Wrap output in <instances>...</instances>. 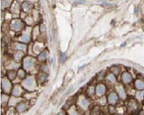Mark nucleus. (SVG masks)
<instances>
[{"label":"nucleus","instance_id":"1","mask_svg":"<svg viewBox=\"0 0 144 115\" xmlns=\"http://www.w3.org/2000/svg\"><path fill=\"white\" fill-rule=\"evenodd\" d=\"M22 85L28 91H33L36 88V80H35V78L34 76H27L22 82Z\"/></svg>","mask_w":144,"mask_h":115},{"label":"nucleus","instance_id":"2","mask_svg":"<svg viewBox=\"0 0 144 115\" xmlns=\"http://www.w3.org/2000/svg\"><path fill=\"white\" fill-rule=\"evenodd\" d=\"M1 87L3 90V93H9L12 92V83L10 82V80L8 78H3L2 79V82H1Z\"/></svg>","mask_w":144,"mask_h":115},{"label":"nucleus","instance_id":"3","mask_svg":"<svg viewBox=\"0 0 144 115\" xmlns=\"http://www.w3.org/2000/svg\"><path fill=\"white\" fill-rule=\"evenodd\" d=\"M35 66V60L32 57H26L23 60V68L26 69L27 71L32 70L33 67Z\"/></svg>","mask_w":144,"mask_h":115},{"label":"nucleus","instance_id":"4","mask_svg":"<svg viewBox=\"0 0 144 115\" xmlns=\"http://www.w3.org/2000/svg\"><path fill=\"white\" fill-rule=\"evenodd\" d=\"M106 85L104 83H98L95 86V94L97 96H103L106 93Z\"/></svg>","mask_w":144,"mask_h":115},{"label":"nucleus","instance_id":"5","mask_svg":"<svg viewBox=\"0 0 144 115\" xmlns=\"http://www.w3.org/2000/svg\"><path fill=\"white\" fill-rule=\"evenodd\" d=\"M23 27H24L23 22H22L20 19H15V20L12 21L10 28H11V30H13V31H20Z\"/></svg>","mask_w":144,"mask_h":115},{"label":"nucleus","instance_id":"6","mask_svg":"<svg viewBox=\"0 0 144 115\" xmlns=\"http://www.w3.org/2000/svg\"><path fill=\"white\" fill-rule=\"evenodd\" d=\"M28 108V102L25 101H21L16 105V111L17 113H23L24 111H26Z\"/></svg>","mask_w":144,"mask_h":115},{"label":"nucleus","instance_id":"7","mask_svg":"<svg viewBox=\"0 0 144 115\" xmlns=\"http://www.w3.org/2000/svg\"><path fill=\"white\" fill-rule=\"evenodd\" d=\"M12 95L15 96V97H19L23 94V87L21 85H15L12 89Z\"/></svg>","mask_w":144,"mask_h":115},{"label":"nucleus","instance_id":"8","mask_svg":"<svg viewBox=\"0 0 144 115\" xmlns=\"http://www.w3.org/2000/svg\"><path fill=\"white\" fill-rule=\"evenodd\" d=\"M118 100V94L116 92H112L110 93L109 97H108V102L111 104V105H114Z\"/></svg>","mask_w":144,"mask_h":115},{"label":"nucleus","instance_id":"9","mask_svg":"<svg viewBox=\"0 0 144 115\" xmlns=\"http://www.w3.org/2000/svg\"><path fill=\"white\" fill-rule=\"evenodd\" d=\"M78 105L80 106L82 109H87L88 106H89V101L84 96H80V98L78 99Z\"/></svg>","mask_w":144,"mask_h":115},{"label":"nucleus","instance_id":"10","mask_svg":"<svg viewBox=\"0 0 144 115\" xmlns=\"http://www.w3.org/2000/svg\"><path fill=\"white\" fill-rule=\"evenodd\" d=\"M116 92H117L118 96H119L121 99L126 98V93H125V90H124V88H123V86H122V85H118V86H116Z\"/></svg>","mask_w":144,"mask_h":115},{"label":"nucleus","instance_id":"11","mask_svg":"<svg viewBox=\"0 0 144 115\" xmlns=\"http://www.w3.org/2000/svg\"><path fill=\"white\" fill-rule=\"evenodd\" d=\"M121 80H122V82H123V83H130V82H132V76H131V74H130L129 72L125 71V72L122 73Z\"/></svg>","mask_w":144,"mask_h":115},{"label":"nucleus","instance_id":"12","mask_svg":"<svg viewBox=\"0 0 144 115\" xmlns=\"http://www.w3.org/2000/svg\"><path fill=\"white\" fill-rule=\"evenodd\" d=\"M134 87L138 91L144 90V81H142V80H136L134 82Z\"/></svg>","mask_w":144,"mask_h":115},{"label":"nucleus","instance_id":"13","mask_svg":"<svg viewBox=\"0 0 144 115\" xmlns=\"http://www.w3.org/2000/svg\"><path fill=\"white\" fill-rule=\"evenodd\" d=\"M22 9L23 11H25L26 13L30 12L32 10V3L30 1H24V3L22 4Z\"/></svg>","mask_w":144,"mask_h":115},{"label":"nucleus","instance_id":"14","mask_svg":"<svg viewBox=\"0 0 144 115\" xmlns=\"http://www.w3.org/2000/svg\"><path fill=\"white\" fill-rule=\"evenodd\" d=\"M47 80H48V73L47 72L42 71V72L39 73V75H38V82H40V83L47 82Z\"/></svg>","mask_w":144,"mask_h":115},{"label":"nucleus","instance_id":"15","mask_svg":"<svg viewBox=\"0 0 144 115\" xmlns=\"http://www.w3.org/2000/svg\"><path fill=\"white\" fill-rule=\"evenodd\" d=\"M17 76H18L19 79H21V80H25V79L27 78V70L24 69V68L18 69V71H17Z\"/></svg>","mask_w":144,"mask_h":115},{"label":"nucleus","instance_id":"16","mask_svg":"<svg viewBox=\"0 0 144 115\" xmlns=\"http://www.w3.org/2000/svg\"><path fill=\"white\" fill-rule=\"evenodd\" d=\"M48 57V51H42L40 54H39V61L41 62H45Z\"/></svg>","mask_w":144,"mask_h":115},{"label":"nucleus","instance_id":"17","mask_svg":"<svg viewBox=\"0 0 144 115\" xmlns=\"http://www.w3.org/2000/svg\"><path fill=\"white\" fill-rule=\"evenodd\" d=\"M17 76V71L15 70H13V69H10V70H8L7 71V78L10 80V81H13V80H15Z\"/></svg>","mask_w":144,"mask_h":115},{"label":"nucleus","instance_id":"18","mask_svg":"<svg viewBox=\"0 0 144 115\" xmlns=\"http://www.w3.org/2000/svg\"><path fill=\"white\" fill-rule=\"evenodd\" d=\"M15 48H16L17 51H22V52H24V51L27 50V46H26L24 43H16V44H15Z\"/></svg>","mask_w":144,"mask_h":115},{"label":"nucleus","instance_id":"19","mask_svg":"<svg viewBox=\"0 0 144 115\" xmlns=\"http://www.w3.org/2000/svg\"><path fill=\"white\" fill-rule=\"evenodd\" d=\"M23 56H24V54H23L22 51H17L16 53H15V55H14V60H15L16 62H20V61L22 60Z\"/></svg>","mask_w":144,"mask_h":115},{"label":"nucleus","instance_id":"20","mask_svg":"<svg viewBox=\"0 0 144 115\" xmlns=\"http://www.w3.org/2000/svg\"><path fill=\"white\" fill-rule=\"evenodd\" d=\"M9 99H10V97L7 95V93H2L1 94V103L2 104H5L6 102H9Z\"/></svg>","mask_w":144,"mask_h":115},{"label":"nucleus","instance_id":"21","mask_svg":"<svg viewBox=\"0 0 144 115\" xmlns=\"http://www.w3.org/2000/svg\"><path fill=\"white\" fill-rule=\"evenodd\" d=\"M9 106H14V105H17L19 102H18V97H10L9 99Z\"/></svg>","mask_w":144,"mask_h":115},{"label":"nucleus","instance_id":"22","mask_svg":"<svg viewBox=\"0 0 144 115\" xmlns=\"http://www.w3.org/2000/svg\"><path fill=\"white\" fill-rule=\"evenodd\" d=\"M107 80H108V81H109L110 82H114L115 81H116V79H115V75H114L112 72L109 73V74L107 75Z\"/></svg>","mask_w":144,"mask_h":115},{"label":"nucleus","instance_id":"23","mask_svg":"<svg viewBox=\"0 0 144 115\" xmlns=\"http://www.w3.org/2000/svg\"><path fill=\"white\" fill-rule=\"evenodd\" d=\"M143 97H144V91L143 90H140V91H138V90H137V92L135 93V98H137L138 100H141Z\"/></svg>","mask_w":144,"mask_h":115},{"label":"nucleus","instance_id":"24","mask_svg":"<svg viewBox=\"0 0 144 115\" xmlns=\"http://www.w3.org/2000/svg\"><path fill=\"white\" fill-rule=\"evenodd\" d=\"M25 98H28V99H31V98H34L36 96V94H34L33 91H28L27 93H25Z\"/></svg>","mask_w":144,"mask_h":115},{"label":"nucleus","instance_id":"25","mask_svg":"<svg viewBox=\"0 0 144 115\" xmlns=\"http://www.w3.org/2000/svg\"><path fill=\"white\" fill-rule=\"evenodd\" d=\"M3 2H2V8H6V7H8V6H10V4H11V1L12 0H2Z\"/></svg>","mask_w":144,"mask_h":115},{"label":"nucleus","instance_id":"26","mask_svg":"<svg viewBox=\"0 0 144 115\" xmlns=\"http://www.w3.org/2000/svg\"><path fill=\"white\" fill-rule=\"evenodd\" d=\"M68 114L69 115H80V113H79L76 109H74V108H70V109L68 110Z\"/></svg>","mask_w":144,"mask_h":115},{"label":"nucleus","instance_id":"27","mask_svg":"<svg viewBox=\"0 0 144 115\" xmlns=\"http://www.w3.org/2000/svg\"><path fill=\"white\" fill-rule=\"evenodd\" d=\"M94 93H95V86L90 85V86L88 87V94H89V95H93Z\"/></svg>","mask_w":144,"mask_h":115},{"label":"nucleus","instance_id":"28","mask_svg":"<svg viewBox=\"0 0 144 115\" xmlns=\"http://www.w3.org/2000/svg\"><path fill=\"white\" fill-rule=\"evenodd\" d=\"M91 115H99V108L95 106L92 110H91Z\"/></svg>","mask_w":144,"mask_h":115},{"label":"nucleus","instance_id":"29","mask_svg":"<svg viewBox=\"0 0 144 115\" xmlns=\"http://www.w3.org/2000/svg\"><path fill=\"white\" fill-rule=\"evenodd\" d=\"M42 71H44V72H47L48 73V71H49V68H48V66L47 65H44V66H42Z\"/></svg>","mask_w":144,"mask_h":115},{"label":"nucleus","instance_id":"30","mask_svg":"<svg viewBox=\"0 0 144 115\" xmlns=\"http://www.w3.org/2000/svg\"><path fill=\"white\" fill-rule=\"evenodd\" d=\"M109 110H110L111 114H114V113H115V108L113 107V105H110V107H109Z\"/></svg>","mask_w":144,"mask_h":115},{"label":"nucleus","instance_id":"31","mask_svg":"<svg viewBox=\"0 0 144 115\" xmlns=\"http://www.w3.org/2000/svg\"><path fill=\"white\" fill-rule=\"evenodd\" d=\"M112 70V73H113L114 75H116V74L119 73V70H118V68H116V67H113Z\"/></svg>","mask_w":144,"mask_h":115},{"label":"nucleus","instance_id":"32","mask_svg":"<svg viewBox=\"0 0 144 115\" xmlns=\"http://www.w3.org/2000/svg\"><path fill=\"white\" fill-rule=\"evenodd\" d=\"M41 33H43V34L46 33V27H45V25H42V26H41Z\"/></svg>","mask_w":144,"mask_h":115},{"label":"nucleus","instance_id":"33","mask_svg":"<svg viewBox=\"0 0 144 115\" xmlns=\"http://www.w3.org/2000/svg\"><path fill=\"white\" fill-rule=\"evenodd\" d=\"M64 60H66V55H62L61 57V62H63Z\"/></svg>","mask_w":144,"mask_h":115},{"label":"nucleus","instance_id":"34","mask_svg":"<svg viewBox=\"0 0 144 115\" xmlns=\"http://www.w3.org/2000/svg\"><path fill=\"white\" fill-rule=\"evenodd\" d=\"M57 115H65V113H64L63 111H61V112H59V113H58Z\"/></svg>","mask_w":144,"mask_h":115},{"label":"nucleus","instance_id":"35","mask_svg":"<svg viewBox=\"0 0 144 115\" xmlns=\"http://www.w3.org/2000/svg\"><path fill=\"white\" fill-rule=\"evenodd\" d=\"M138 115H144V111H141V112H139Z\"/></svg>","mask_w":144,"mask_h":115}]
</instances>
